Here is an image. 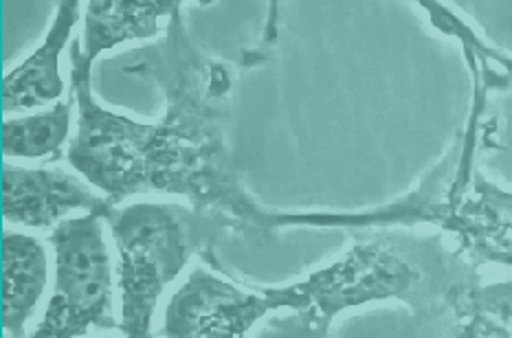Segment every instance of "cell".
Returning a JSON list of instances; mask_svg holds the SVG:
<instances>
[{
	"instance_id": "cell-3",
	"label": "cell",
	"mask_w": 512,
	"mask_h": 338,
	"mask_svg": "<svg viewBox=\"0 0 512 338\" xmlns=\"http://www.w3.org/2000/svg\"><path fill=\"white\" fill-rule=\"evenodd\" d=\"M113 231L121 253V290L128 336H146L152 310L163 286L172 281L187 259V244L174 213L159 205L126 209Z\"/></svg>"
},
{
	"instance_id": "cell-5",
	"label": "cell",
	"mask_w": 512,
	"mask_h": 338,
	"mask_svg": "<svg viewBox=\"0 0 512 338\" xmlns=\"http://www.w3.org/2000/svg\"><path fill=\"white\" fill-rule=\"evenodd\" d=\"M86 207L97 216L110 218L106 202L88 194L80 180L47 169H3V216L29 227H49L62 213Z\"/></svg>"
},
{
	"instance_id": "cell-10",
	"label": "cell",
	"mask_w": 512,
	"mask_h": 338,
	"mask_svg": "<svg viewBox=\"0 0 512 338\" xmlns=\"http://www.w3.org/2000/svg\"><path fill=\"white\" fill-rule=\"evenodd\" d=\"M455 336H512V281L466 290L455 301L447 332Z\"/></svg>"
},
{
	"instance_id": "cell-9",
	"label": "cell",
	"mask_w": 512,
	"mask_h": 338,
	"mask_svg": "<svg viewBox=\"0 0 512 338\" xmlns=\"http://www.w3.org/2000/svg\"><path fill=\"white\" fill-rule=\"evenodd\" d=\"M176 3H91L86 14L84 55L93 60L99 51L130 38H148L157 31V18Z\"/></svg>"
},
{
	"instance_id": "cell-4",
	"label": "cell",
	"mask_w": 512,
	"mask_h": 338,
	"mask_svg": "<svg viewBox=\"0 0 512 338\" xmlns=\"http://www.w3.org/2000/svg\"><path fill=\"white\" fill-rule=\"evenodd\" d=\"M295 306L288 292L258 299L233 290L196 270L168 310V334L174 336H240L271 306Z\"/></svg>"
},
{
	"instance_id": "cell-8",
	"label": "cell",
	"mask_w": 512,
	"mask_h": 338,
	"mask_svg": "<svg viewBox=\"0 0 512 338\" xmlns=\"http://www.w3.org/2000/svg\"><path fill=\"white\" fill-rule=\"evenodd\" d=\"M47 284V255L25 235L3 238V328L22 336V325Z\"/></svg>"
},
{
	"instance_id": "cell-1",
	"label": "cell",
	"mask_w": 512,
	"mask_h": 338,
	"mask_svg": "<svg viewBox=\"0 0 512 338\" xmlns=\"http://www.w3.org/2000/svg\"><path fill=\"white\" fill-rule=\"evenodd\" d=\"M75 86L80 95V137L73 143L69 159L75 167L115 196L146 189L152 185L168 189V169L181 150L174 148L178 132L165 128H143L124 117H113L93 106L88 97V64L80 55V44L73 47Z\"/></svg>"
},
{
	"instance_id": "cell-11",
	"label": "cell",
	"mask_w": 512,
	"mask_h": 338,
	"mask_svg": "<svg viewBox=\"0 0 512 338\" xmlns=\"http://www.w3.org/2000/svg\"><path fill=\"white\" fill-rule=\"evenodd\" d=\"M69 115L71 104L66 101L36 117L5 121L3 152L7 156H25V159H38V156L55 152L69 134Z\"/></svg>"
},
{
	"instance_id": "cell-7",
	"label": "cell",
	"mask_w": 512,
	"mask_h": 338,
	"mask_svg": "<svg viewBox=\"0 0 512 338\" xmlns=\"http://www.w3.org/2000/svg\"><path fill=\"white\" fill-rule=\"evenodd\" d=\"M80 3L66 0L60 5V14L55 18V25L49 31L42 47L31 58L20 64L16 71H11L3 82V108L27 110L40 106L44 101L58 99L62 95V80L58 75V55L64 49L66 40L71 36V29L80 18Z\"/></svg>"
},
{
	"instance_id": "cell-6",
	"label": "cell",
	"mask_w": 512,
	"mask_h": 338,
	"mask_svg": "<svg viewBox=\"0 0 512 338\" xmlns=\"http://www.w3.org/2000/svg\"><path fill=\"white\" fill-rule=\"evenodd\" d=\"M444 229L453 231L475 264L512 266V194L475 172L471 196H462Z\"/></svg>"
},
{
	"instance_id": "cell-2",
	"label": "cell",
	"mask_w": 512,
	"mask_h": 338,
	"mask_svg": "<svg viewBox=\"0 0 512 338\" xmlns=\"http://www.w3.org/2000/svg\"><path fill=\"white\" fill-rule=\"evenodd\" d=\"M99 222L102 218L91 213L86 218L66 220L53 231L58 286L36 336H80L88 325L117 328L110 310V264Z\"/></svg>"
}]
</instances>
